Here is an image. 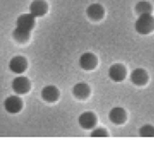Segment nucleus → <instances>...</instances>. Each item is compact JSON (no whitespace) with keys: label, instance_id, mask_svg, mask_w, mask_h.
Segmentation results:
<instances>
[{"label":"nucleus","instance_id":"obj_3","mask_svg":"<svg viewBox=\"0 0 154 154\" xmlns=\"http://www.w3.org/2000/svg\"><path fill=\"white\" fill-rule=\"evenodd\" d=\"M98 64L97 57L92 52H84L79 58V66L84 70H93Z\"/></svg>","mask_w":154,"mask_h":154},{"label":"nucleus","instance_id":"obj_11","mask_svg":"<svg viewBox=\"0 0 154 154\" xmlns=\"http://www.w3.org/2000/svg\"><path fill=\"white\" fill-rule=\"evenodd\" d=\"M30 13L35 17L44 15L48 11V5L44 0H34L29 6Z\"/></svg>","mask_w":154,"mask_h":154},{"label":"nucleus","instance_id":"obj_4","mask_svg":"<svg viewBox=\"0 0 154 154\" xmlns=\"http://www.w3.org/2000/svg\"><path fill=\"white\" fill-rule=\"evenodd\" d=\"M126 75H127L126 68L123 64H120V63L112 65L108 70L109 78L114 82L123 81L126 78Z\"/></svg>","mask_w":154,"mask_h":154},{"label":"nucleus","instance_id":"obj_10","mask_svg":"<svg viewBox=\"0 0 154 154\" xmlns=\"http://www.w3.org/2000/svg\"><path fill=\"white\" fill-rule=\"evenodd\" d=\"M59 96H60V92L55 86H52V85L46 86L41 91L42 98L48 103H54L57 101Z\"/></svg>","mask_w":154,"mask_h":154},{"label":"nucleus","instance_id":"obj_7","mask_svg":"<svg viewBox=\"0 0 154 154\" xmlns=\"http://www.w3.org/2000/svg\"><path fill=\"white\" fill-rule=\"evenodd\" d=\"M4 106L8 113L16 114L20 112L23 107V101L19 97L10 96L7 98H5L4 102Z\"/></svg>","mask_w":154,"mask_h":154},{"label":"nucleus","instance_id":"obj_1","mask_svg":"<svg viewBox=\"0 0 154 154\" xmlns=\"http://www.w3.org/2000/svg\"><path fill=\"white\" fill-rule=\"evenodd\" d=\"M135 31L140 34H149L154 31V17L151 14H142L136 20Z\"/></svg>","mask_w":154,"mask_h":154},{"label":"nucleus","instance_id":"obj_6","mask_svg":"<svg viewBox=\"0 0 154 154\" xmlns=\"http://www.w3.org/2000/svg\"><path fill=\"white\" fill-rule=\"evenodd\" d=\"M31 84L26 77H16L12 82V88L16 94H25L30 90Z\"/></svg>","mask_w":154,"mask_h":154},{"label":"nucleus","instance_id":"obj_17","mask_svg":"<svg viewBox=\"0 0 154 154\" xmlns=\"http://www.w3.org/2000/svg\"><path fill=\"white\" fill-rule=\"evenodd\" d=\"M141 137H154V126L151 125H143L139 130Z\"/></svg>","mask_w":154,"mask_h":154},{"label":"nucleus","instance_id":"obj_18","mask_svg":"<svg viewBox=\"0 0 154 154\" xmlns=\"http://www.w3.org/2000/svg\"><path fill=\"white\" fill-rule=\"evenodd\" d=\"M91 137H107L108 136V133L105 129L103 128H95L92 131L91 133Z\"/></svg>","mask_w":154,"mask_h":154},{"label":"nucleus","instance_id":"obj_12","mask_svg":"<svg viewBox=\"0 0 154 154\" xmlns=\"http://www.w3.org/2000/svg\"><path fill=\"white\" fill-rule=\"evenodd\" d=\"M104 8L102 5L98 3H94L90 5L86 9V14L87 16L93 20V21H99L103 18L104 16Z\"/></svg>","mask_w":154,"mask_h":154},{"label":"nucleus","instance_id":"obj_13","mask_svg":"<svg viewBox=\"0 0 154 154\" xmlns=\"http://www.w3.org/2000/svg\"><path fill=\"white\" fill-rule=\"evenodd\" d=\"M109 119L114 125H122L127 119V114L123 107H113L109 113Z\"/></svg>","mask_w":154,"mask_h":154},{"label":"nucleus","instance_id":"obj_16","mask_svg":"<svg viewBox=\"0 0 154 154\" xmlns=\"http://www.w3.org/2000/svg\"><path fill=\"white\" fill-rule=\"evenodd\" d=\"M30 32H26V31H23V30H20L18 28H15L13 32V37L17 42L24 43L29 40Z\"/></svg>","mask_w":154,"mask_h":154},{"label":"nucleus","instance_id":"obj_15","mask_svg":"<svg viewBox=\"0 0 154 154\" xmlns=\"http://www.w3.org/2000/svg\"><path fill=\"white\" fill-rule=\"evenodd\" d=\"M135 11L139 15L142 14H151L152 13V6L149 2L141 1L136 4Z\"/></svg>","mask_w":154,"mask_h":154},{"label":"nucleus","instance_id":"obj_8","mask_svg":"<svg viewBox=\"0 0 154 154\" xmlns=\"http://www.w3.org/2000/svg\"><path fill=\"white\" fill-rule=\"evenodd\" d=\"M149 75L147 71L142 68H138L133 70L131 73V81L136 86H144L148 83Z\"/></svg>","mask_w":154,"mask_h":154},{"label":"nucleus","instance_id":"obj_14","mask_svg":"<svg viewBox=\"0 0 154 154\" xmlns=\"http://www.w3.org/2000/svg\"><path fill=\"white\" fill-rule=\"evenodd\" d=\"M73 94L78 99H86L91 94V88L86 83L80 82L74 86Z\"/></svg>","mask_w":154,"mask_h":154},{"label":"nucleus","instance_id":"obj_5","mask_svg":"<svg viewBox=\"0 0 154 154\" xmlns=\"http://www.w3.org/2000/svg\"><path fill=\"white\" fill-rule=\"evenodd\" d=\"M78 124L85 130L93 129L97 124V117L93 112H84L79 116Z\"/></svg>","mask_w":154,"mask_h":154},{"label":"nucleus","instance_id":"obj_2","mask_svg":"<svg viewBox=\"0 0 154 154\" xmlns=\"http://www.w3.org/2000/svg\"><path fill=\"white\" fill-rule=\"evenodd\" d=\"M35 23V16L33 15L31 13L30 14H23L17 17L16 20V28L26 31V32H31L32 29L34 27Z\"/></svg>","mask_w":154,"mask_h":154},{"label":"nucleus","instance_id":"obj_9","mask_svg":"<svg viewBox=\"0 0 154 154\" xmlns=\"http://www.w3.org/2000/svg\"><path fill=\"white\" fill-rule=\"evenodd\" d=\"M27 68V60L23 56H15L9 61V69L16 74L23 73Z\"/></svg>","mask_w":154,"mask_h":154}]
</instances>
